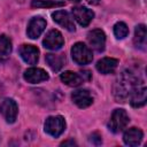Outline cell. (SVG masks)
<instances>
[{
	"instance_id": "6da1fadb",
	"label": "cell",
	"mask_w": 147,
	"mask_h": 147,
	"mask_svg": "<svg viewBox=\"0 0 147 147\" xmlns=\"http://www.w3.org/2000/svg\"><path fill=\"white\" fill-rule=\"evenodd\" d=\"M138 85V78L131 71H123L114 86V95L117 102H124Z\"/></svg>"
},
{
	"instance_id": "7a4b0ae2",
	"label": "cell",
	"mask_w": 147,
	"mask_h": 147,
	"mask_svg": "<svg viewBox=\"0 0 147 147\" xmlns=\"http://www.w3.org/2000/svg\"><path fill=\"white\" fill-rule=\"evenodd\" d=\"M130 118L127 113L124 109H115L110 116V119L108 122V127L114 133L122 132L129 124Z\"/></svg>"
},
{
	"instance_id": "3957f363",
	"label": "cell",
	"mask_w": 147,
	"mask_h": 147,
	"mask_svg": "<svg viewBox=\"0 0 147 147\" xmlns=\"http://www.w3.org/2000/svg\"><path fill=\"white\" fill-rule=\"evenodd\" d=\"M71 56H72V60L77 64H80V65L88 64L93 60L92 51L90 49V47H87L83 42H76L72 46V48H71Z\"/></svg>"
},
{
	"instance_id": "277c9868",
	"label": "cell",
	"mask_w": 147,
	"mask_h": 147,
	"mask_svg": "<svg viewBox=\"0 0 147 147\" xmlns=\"http://www.w3.org/2000/svg\"><path fill=\"white\" fill-rule=\"evenodd\" d=\"M44 127L47 134L57 138L65 130V121L62 116H49L46 118Z\"/></svg>"
},
{
	"instance_id": "5b68a950",
	"label": "cell",
	"mask_w": 147,
	"mask_h": 147,
	"mask_svg": "<svg viewBox=\"0 0 147 147\" xmlns=\"http://www.w3.org/2000/svg\"><path fill=\"white\" fill-rule=\"evenodd\" d=\"M17 113H18V107H17L16 101H14L10 98H6L1 101L0 114L3 116V118L6 119L7 123H9V124L14 123L16 121Z\"/></svg>"
},
{
	"instance_id": "8992f818",
	"label": "cell",
	"mask_w": 147,
	"mask_h": 147,
	"mask_svg": "<svg viewBox=\"0 0 147 147\" xmlns=\"http://www.w3.org/2000/svg\"><path fill=\"white\" fill-rule=\"evenodd\" d=\"M42 44H44V47L47 49L57 51L63 46L64 39L62 37V33L59 30H51L45 36Z\"/></svg>"
},
{
	"instance_id": "52a82bcc",
	"label": "cell",
	"mask_w": 147,
	"mask_h": 147,
	"mask_svg": "<svg viewBox=\"0 0 147 147\" xmlns=\"http://www.w3.org/2000/svg\"><path fill=\"white\" fill-rule=\"evenodd\" d=\"M87 41L96 52H102L106 46V34L101 29H94L87 33Z\"/></svg>"
},
{
	"instance_id": "ba28073f",
	"label": "cell",
	"mask_w": 147,
	"mask_h": 147,
	"mask_svg": "<svg viewBox=\"0 0 147 147\" xmlns=\"http://www.w3.org/2000/svg\"><path fill=\"white\" fill-rule=\"evenodd\" d=\"M71 14L74 16V18L82 25V26H87L91 21L93 20L94 17V13L93 10L86 8V7H83V6H76V7H72L71 9Z\"/></svg>"
},
{
	"instance_id": "9c48e42d",
	"label": "cell",
	"mask_w": 147,
	"mask_h": 147,
	"mask_svg": "<svg viewBox=\"0 0 147 147\" xmlns=\"http://www.w3.org/2000/svg\"><path fill=\"white\" fill-rule=\"evenodd\" d=\"M46 29V21L40 17H33L31 18V21L28 24V29H26V34L29 38L31 39H37Z\"/></svg>"
},
{
	"instance_id": "30bf717a",
	"label": "cell",
	"mask_w": 147,
	"mask_h": 147,
	"mask_svg": "<svg viewBox=\"0 0 147 147\" xmlns=\"http://www.w3.org/2000/svg\"><path fill=\"white\" fill-rule=\"evenodd\" d=\"M22 60L28 64H36L39 60V49L33 45H22L18 49Z\"/></svg>"
},
{
	"instance_id": "8fae6325",
	"label": "cell",
	"mask_w": 147,
	"mask_h": 147,
	"mask_svg": "<svg viewBox=\"0 0 147 147\" xmlns=\"http://www.w3.org/2000/svg\"><path fill=\"white\" fill-rule=\"evenodd\" d=\"M24 79L30 83V84H37V83H41V82H46L48 80L49 76L48 74L41 69V68H36V67H32V68H29L24 71V75H23Z\"/></svg>"
},
{
	"instance_id": "7c38bea8",
	"label": "cell",
	"mask_w": 147,
	"mask_h": 147,
	"mask_svg": "<svg viewBox=\"0 0 147 147\" xmlns=\"http://www.w3.org/2000/svg\"><path fill=\"white\" fill-rule=\"evenodd\" d=\"M52 17H53L54 22H56L59 25H61L65 30H68V31H75L76 30L74 18L68 11H65V10H56V11H54L52 14Z\"/></svg>"
},
{
	"instance_id": "4fadbf2b",
	"label": "cell",
	"mask_w": 147,
	"mask_h": 147,
	"mask_svg": "<svg viewBox=\"0 0 147 147\" xmlns=\"http://www.w3.org/2000/svg\"><path fill=\"white\" fill-rule=\"evenodd\" d=\"M74 103L79 108H87L93 103V96L87 90H76L71 94Z\"/></svg>"
},
{
	"instance_id": "5bb4252c",
	"label": "cell",
	"mask_w": 147,
	"mask_h": 147,
	"mask_svg": "<svg viewBox=\"0 0 147 147\" xmlns=\"http://www.w3.org/2000/svg\"><path fill=\"white\" fill-rule=\"evenodd\" d=\"M147 101V90L145 85H138L130 94V103L133 108L145 106Z\"/></svg>"
},
{
	"instance_id": "9a60e30c",
	"label": "cell",
	"mask_w": 147,
	"mask_h": 147,
	"mask_svg": "<svg viewBox=\"0 0 147 147\" xmlns=\"http://www.w3.org/2000/svg\"><path fill=\"white\" fill-rule=\"evenodd\" d=\"M144 133L138 127H130L123 134V141L127 146H138L142 140Z\"/></svg>"
},
{
	"instance_id": "2e32d148",
	"label": "cell",
	"mask_w": 147,
	"mask_h": 147,
	"mask_svg": "<svg viewBox=\"0 0 147 147\" xmlns=\"http://www.w3.org/2000/svg\"><path fill=\"white\" fill-rule=\"evenodd\" d=\"M118 65V60L114 57H103L98 61L96 63V70L102 75L113 74L115 69Z\"/></svg>"
},
{
	"instance_id": "e0dca14e",
	"label": "cell",
	"mask_w": 147,
	"mask_h": 147,
	"mask_svg": "<svg viewBox=\"0 0 147 147\" xmlns=\"http://www.w3.org/2000/svg\"><path fill=\"white\" fill-rule=\"evenodd\" d=\"M60 79L63 84H65L68 86H71V87H77L84 82V79L82 78V76L79 74L70 71V70L62 72L61 76H60Z\"/></svg>"
},
{
	"instance_id": "ac0fdd59",
	"label": "cell",
	"mask_w": 147,
	"mask_h": 147,
	"mask_svg": "<svg viewBox=\"0 0 147 147\" xmlns=\"http://www.w3.org/2000/svg\"><path fill=\"white\" fill-rule=\"evenodd\" d=\"M146 41H147V31H146V26L144 24H139L136 26L134 29V38H133V42L136 45V47L140 48V49H145L146 48Z\"/></svg>"
},
{
	"instance_id": "d6986e66",
	"label": "cell",
	"mask_w": 147,
	"mask_h": 147,
	"mask_svg": "<svg viewBox=\"0 0 147 147\" xmlns=\"http://www.w3.org/2000/svg\"><path fill=\"white\" fill-rule=\"evenodd\" d=\"M45 60H46L48 67L53 71H59L65 62V57L63 56V54H52V53H49V54H46Z\"/></svg>"
},
{
	"instance_id": "ffe728a7",
	"label": "cell",
	"mask_w": 147,
	"mask_h": 147,
	"mask_svg": "<svg viewBox=\"0 0 147 147\" xmlns=\"http://www.w3.org/2000/svg\"><path fill=\"white\" fill-rule=\"evenodd\" d=\"M11 53V41L6 36H0V61L8 59Z\"/></svg>"
},
{
	"instance_id": "44dd1931",
	"label": "cell",
	"mask_w": 147,
	"mask_h": 147,
	"mask_svg": "<svg viewBox=\"0 0 147 147\" xmlns=\"http://www.w3.org/2000/svg\"><path fill=\"white\" fill-rule=\"evenodd\" d=\"M31 6L34 8H53V7H62L64 6V2L51 1V0H32Z\"/></svg>"
},
{
	"instance_id": "7402d4cb",
	"label": "cell",
	"mask_w": 147,
	"mask_h": 147,
	"mask_svg": "<svg viewBox=\"0 0 147 147\" xmlns=\"http://www.w3.org/2000/svg\"><path fill=\"white\" fill-rule=\"evenodd\" d=\"M114 34L117 39H124L129 34V28L124 22H117L114 25Z\"/></svg>"
},
{
	"instance_id": "603a6c76",
	"label": "cell",
	"mask_w": 147,
	"mask_h": 147,
	"mask_svg": "<svg viewBox=\"0 0 147 147\" xmlns=\"http://www.w3.org/2000/svg\"><path fill=\"white\" fill-rule=\"evenodd\" d=\"M91 139H90V141L91 142H93V144H95V145H100L101 144V136L99 134V133H92V136L90 137Z\"/></svg>"
},
{
	"instance_id": "cb8c5ba5",
	"label": "cell",
	"mask_w": 147,
	"mask_h": 147,
	"mask_svg": "<svg viewBox=\"0 0 147 147\" xmlns=\"http://www.w3.org/2000/svg\"><path fill=\"white\" fill-rule=\"evenodd\" d=\"M68 145L75 146V145H76V142H75L74 140H68V141H63V142L61 144V146H68Z\"/></svg>"
},
{
	"instance_id": "d4e9b609",
	"label": "cell",
	"mask_w": 147,
	"mask_h": 147,
	"mask_svg": "<svg viewBox=\"0 0 147 147\" xmlns=\"http://www.w3.org/2000/svg\"><path fill=\"white\" fill-rule=\"evenodd\" d=\"M100 0H87V3L90 5H99Z\"/></svg>"
},
{
	"instance_id": "484cf974",
	"label": "cell",
	"mask_w": 147,
	"mask_h": 147,
	"mask_svg": "<svg viewBox=\"0 0 147 147\" xmlns=\"http://www.w3.org/2000/svg\"><path fill=\"white\" fill-rule=\"evenodd\" d=\"M69 1H71V2H79L80 0H69Z\"/></svg>"
}]
</instances>
